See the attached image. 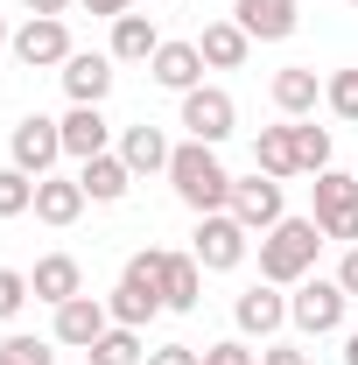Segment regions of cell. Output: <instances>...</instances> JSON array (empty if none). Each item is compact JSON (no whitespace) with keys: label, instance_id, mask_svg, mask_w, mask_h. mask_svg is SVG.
I'll list each match as a JSON object with an SVG mask.
<instances>
[{"label":"cell","instance_id":"obj_24","mask_svg":"<svg viewBox=\"0 0 358 365\" xmlns=\"http://www.w3.org/2000/svg\"><path fill=\"white\" fill-rule=\"evenodd\" d=\"M155 49H162L155 14H120V21H113V63H148Z\"/></svg>","mask_w":358,"mask_h":365},{"label":"cell","instance_id":"obj_27","mask_svg":"<svg viewBox=\"0 0 358 365\" xmlns=\"http://www.w3.org/2000/svg\"><path fill=\"white\" fill-rule=\"evenodd\" d=\"M295 155H302V176H323V169H330V127L295 120Z\"/></svg>","mask_w":358,"mask_h":365},{"label":"cell","instance_id":"obj_33","mask_svg":"<svg viewBox=\"0 0 358 365\" xmlns=\"http://www.w3.org/2000/svg\"><path fill=\"white\" fill-rule=\"evenodd\" d=\"M204 365H253V351H246L239 337H225V344H211V351H204Z\"/></svg>","mask_w":358,"mask_h":365},{"label":"cell","instance_id":"obj_11","mask_svg":"<svg viewBox=\"0 0 358 365\" xmlns=\"http://www.w3.org/2000/svg\"><path fill=\"white\" fill-rule=\"evenodd\" d=\"M232 323H239L246 337H274V330L288 323V295H281L274 281H253V288L232 302Z\"/></svg>","mask_w":358,"mask_h":365},{"label":"cell","instance_id":"obj_30","mask_svg":"<svg viewBox=\"0 0 358 365\" xmlns=\"http://www.w3.org/2000/svg\"><path fill=\"white\" fill-rule=\"evenodd\" d=\"M21 302H29V274H21V267H0V323L21 317Z\"/></svg>","mask_w":358,"mask_h":365},{"label":"cell","instance_id":"obj_9","mask_svg":"<svg viewBox=\"0 0 358 365\" xmlns=\"http://www.w3.org/2000/svg\"><path fill=\"white\" fill-rule=\"evenodd\" d=\"M225 211H232L246 232H274L281 218H288V204H281V182L260 176V169H253V176H232V204H225Z\"/></svg>","mask_w":358,"mask_h":365},{"label":"cell","instance_id":"obj_20","mask_svg":"<svg viewBox=\"0 0 358 365\" xmlns=\"http://www.w3.org/2000/svg\"><path fill=\"white\" fill-rule=\"evenodd\" d=\"M155 281H162V302L183 309V317L204 302V267H197V253H162V274H155Z\"/></svg>","mask_w":358,"mask_h":365},{"label":"cell","instance_id":"obj_35","mask_svg":"<svg viewBox=\"0 0 358 365\" xmlns=\"http://www.w3.org/2000/svg\"><path fill=\"white\" fill-rule=\"evenodd\" d=\"M260 365H310V351H295V344H267Z\"/></svg>","mask_w":358,"mask_h":365},{"label":"cell","instance_id":"obj_23","mask_svg":"<svg viewBox=\"0 0 358 365\" xmlns=\"http://www.w3.org/2000/svg\"><path fill=\"white\" fill-rule=\"evenodd\" d=\"M197 49H204V71H239V63H246V49H253V36H246L239 21H204Z\"/></svg>","mask_w":358,"mask_h":365},{"label":"cell","instance_id":"obj_17","mask_svg":"<svg viewBox=\"0 0 358 365\" xmlns=\"http://www.w3.org/2000/svg\"><path fill=\"white\" fill-rule=\"evenodd\" d=\"M56 127H63V155H71V162H91V155H106V148H113V127H106V113H98V106H71Z\"/></svg>","mask_w":358,"mask_h":365},{"label":"cell","instance_id":"obj_8","mask_svg":"<svg viewBox=\"0 0 358 365\" xmlns=\"http://www.w3.org/2000/svg\"><path fill=\"white\" fill-rule=\"evenodd\" d=\"M7 148H14V169H21V176L43 182L49 169L63 162V127H56L49 113H29V120L14 127V140H7Z\"/></svg>","mask_w":358,"mask_h":365},{"label":"cell","instance_id":"obj_37","mask_svg":"<svg viewBox=\"0 0 358 365\" xmlns=\"http://www.w3.org/2000/svg\"><path fill=\"white\" fill-rule=\"evenodd\" d=\"M91 14H106V21H120V14H127V0H85Z\"/></svg>","mask_w":358,"mask_h":365},{"label":"cell","instance_id":"obj_40","mask_svg":"<svg viewBox=\"0 0 358 365\" xmlns=\"http://www.w3.org/2000/svg\"><path fill=\"white\" fill-rule=\"evenodd\" d=\"M7 43H14V29H7V14H0V49H7Z\"/></svg>","mask_w":358,"mask_h":365},{"label":"cell","instance_id":"obj_21","mask_svg":"<svg viewBox=\"0 0 358 365\" xmlns=\"http://www.w3.org/2000/svg\"><path fill=\"white\" fill-rule=\"evenodd\" d=\"M169 155H176V148H169V134H162V127H148V120L120 134V162H127L134 176H155V169L169 176Z\"/></svg>","mask_w":358,"mask_h":365},{"label":"cell","instance_id":"obj_41","mask_svg":"<svg viewBox=\"0 0 358 365\" xmlns=\"http://www.w3.org/2000/svg\"><path fill=\"white\" fill-rule=\"evenodd\" d=\"M0 365H7V359H0Z\"/></svg>","mask_w":358,"mask_h":365},{"label":"cell","instance_id":"obj_26","mask_svg":"<svg viewBox=\"0 0 358 365\" xmlns=\"http://www.w3.org/2000/svg\"><path fill=\"white\" fill-rule=\"evenodd\" d=\"M310 190H316V218H330V211H352V204H358V176H344V169H323Z\"/></svg>","mask_w":358,"mask_h":365},{"label":"cell","instance_id":"obj_10","mask_svg":"<svg viewBox=\"0 0 358 365\" xmlns=\"http://www.w3.org/2000/svg\"><path fill=\"white\" fill-rule=\"evenodd\" d=\"M63 91H71V106H106V98H113V56H98V49H71V63H63Z\"/></svg>","mask_w":358,"mask_h":365},{"label":"cell","instance_id":"obj_15","mask_svg":"<svg viewBox=\"0 0 358 365\" xmlns=\"http://www.w3.org/2000/svg\"><path fill=\"white\" fill-rule=\"evenodd\" d=\"M148 78L162 91H197L204 85V49L197 43H162L155 56H148Z\"/></svg>","mask_w":358,"mask_h":365},{"label":"cell","instance_id":"obj_16","mask_svg":"<svg viewBox=\"0 0 358 365\" xmlns=\"http://www.w3.org/2000/svg\"><path fill=\"white\" fill-rule=\"evenodd\" d=\"M85 204H91V197H85V182H78V176H43V182H36V218L56 225V232L78 225V218H85Z\"/></svg>","mask_w":358,"mask_h":365},{"label":"cell","instance_id":"obj_25","mask_svg":"<svg viewBox=\"0 0 358 365\" xmlns=\"http://www.w3.org/2000/svg\"><path fill=\"white\" fill-rule=\"evenodd\" d=\"M140 359H148V351H140V330H127V323H113L85 351V365H140Z\"/></svg>","mask_w":358,"mask_h":365},{"label":"cell","instance_id":"obj_3","mask_svg":"<svg viewBox=\"0 0 358 365\" xmlns=\"http://www.w3.org/2000/svg\"><path fill=\"white\" fill-rule=\"evenodd\" d=\"M162 246H148V253H134L127 260V274H120V288L106 295V309H113V323H127V330H148V317H162L169 302H162Z\"/></svg>","mask_w":358,"mask_h":365},{"label":"cell","instance_id":"obj_38","mask_svg":"<svg viewBox=\"0 0 358 365\" xmlns=\"http://www.w3.org/2000/svg\"><path fill=\"white\" fill-rule=\"evenodd\" d=\"M29 14H56V21H63V14H71V0H29Z\"/></svg>","mask_w":358,"mask_h":365},{"label":"cell","instance_id":"obj_1","mask_svg":"<svg viewBox=\"0 0 358 365\" xmlns=\"http://www.w3.org/2000/svg\"><path fill=\"white\" fill-rule=\"evenodd\" d=\"M316 253H323V225L316 218H281L274 232H260V281L295 288V281L316 274Z\"/></svg>","mask_w":358,"mask_h":365},{"label":"cell","instance_id":"obj_2","mask_svg":"<svg viewBox=\"0 0 358 365\" xmlns=\"http://www.w3.org/2000/svg\"><path fill=\"white\" fill-rule=\"evenodd\" d=\"M169 182H176V197L197 218H211V211L232 204V176H225L218 148H204V140H183L176 155H169Z\"/></svg>","mask_w":358,"mask_h":365},{"label":"cell","instance_id":"obj_31","mask_svg":"<svg viewBox=\"0 0 358 365\" xmlns=\"http://www.w3.org/2000/svg\"><path fill=\"white\" fill-rule=\"evenodd\" d=\"M0 359H7V365H56V351H49L43 337H7Z\"/></svg>","mask_w":358,"mask_h":365},{"label":"cell","instance_id":"obj_29","mask_svg":"<svg viewBox=\"0 0 358 365\" xmlns=\"http://www.w3.org/2000/svg\"><path fill=\"white\" fill-rule=\"evenodd\" d=\"M323 106L358 127V71H330V78H323Z\"/></svg>","mask_w":358,"mask_h":365},{"label":"cell","instance_id":"obj_28","mask_svg":"<svg viewBox=\"0 0 358 365\" xmlns=\"http://www.w3.org/2000/svg\"><path fill=\"white\" fill-rule=\"evenodd\" d=\"M21 211H36V176H21L14 162L0 169V218H21Z\"/></svg>","mask_w":358,"mask_h":365},{"label":"cell","instance_id":"obj_14","mask_svg":"<svg viewBox=\"0 0 358 365\" xmlns=\"http://www.w3.org/2000/svg\"><path fill=\"white\" fill-rule=\"evenodd\" d=\"M232 21L253 43H288L295 36V0H232Z\"/></svg>","mask_w":358,"mask_h":365},{"label":"cell","instance_id":"obj_22","mask_svg":"<svg viewBox=\"0 0 358 365\" xmlns=\"http://www.w3.org/2000/svg\"><path fill=\"white\" fill-rule=\"evenodd\" d=\"M316 98H323V78H316L310 63H288V71H274V106H281L288 120H310Z\"/></svg>","mask_w":358,"mask_h":365},{"label":"cell","instance_id":"obj_34","mask_svg":"<svg viewBox=\"0 0 358 365\" xmlns=\"http://www.w3.org/2000/svg\"><path fill=\"white\" fill-rule=\"evenodd\" d=\"M148 365H204V359H197V344H162V351H148Z\"/></svg>","mask_w":358,"mask_h":365},{"label":"cell","instance_id":"obj_6","mask_svg":"<svg viewBox=\"0 0 358 365\" xmlns=\"http://www.w3.org/2000/svg\"><path fill=\"white\" fill-rule=\"evenodd\" d=\"M7 49H14L21 71H63V63H71V29H63L56 14H29Z\"/></svg>","mask_w":358,"mask_h":365},{"label":"cell","instance_id":"obj_18","mask_svg":"<svg viewBox=\"0 0 358 365\" xmlns=\"http://www.w3.org/2000/svg\"><path fill=\"white\" fill-rule=\"evenodd\" d=\"M78 182H85V197H91V204H120V197L134 190V169L120 162V148H106V155L78 162Z\"/></svg>","mask_w":358,"mask_h":365},{"label":"cell","instance_id":"obj_36","mask_svg":"<svg viewBox=\"0 0 358 365\" xmlns=\"http://www.w3.org/2000/svg\"><path fill=\"white\" fill-rule=\"evenodd\" d=\"M337 281H344V295H358V246H344V260H337Z\"/></svg>","mask_w":358,"mask_h":365},{"label":"cell","instance_id":"obj_19","mask_svg":"<svg viewBox=\"0 0 358 365\" xmlns=\"http://www.w3.org/2000/svg\"><path fill=\"white\" fill-rule=\"evenodd\" d=\"M253 169L274 182L302 176V155H295V120H281V127H260V140H253Z\"/></svg>","mask_w":358,"mask_h":365},{"label":"cell","instance_id":"obj_13","mask_svg":"<svg viewBox=\"0 0 358 365\" xmlns=\"http://www.w3.org/2000/svg\"><path fill=\"white\" fill-rule=\"evenodd\" d=\"M29 295H36V302H49V309H63L71 295H85V267H78L71 253H43V260H36V274H29Z\"/></svg>","mask_w":358,"mask_h":365},{"label":"cell","instance_id":"obj_4","mask_svg":"<svg viewBox=\"0 0 358 365\" xmlns=\"http://www.w3.org/2000/svg\"><path fill=\"white\" fill-rule=\"evenodd\" d=\"M344 309H352V295H344V281L330 274H310V281H295V295H288V323L302 330V337H330V330H344Z\"/></svg>","mask_w":358,"mask_h":365},{"label":"cell","instance_id":"obj_32","mask_svg":"<svg viewBox=\"0 0 358 365\" xmlns=\"http://www.w3.org/2000/svg\"><path fill=\"white\" fill-rule=\"evenodd\" d=\"M323 225V239H337V246H358V204L352 211H330V218H316Z\"/></svg>","mask_w":358,"mask_h":365},{"label":"cell","instance_id":"obj_7","mask_svg":"<svg viewBox=\"0 0 358 365\" xmlns=\"http://www.w3.org/2000/svg\"><path fill=\"white\" fill-rule=\"evenodd\" d=\"M232 127H239V106H232V91H218V85L183 91V134H190V140L218 148V140H232Z\"/></svg>","mask_w":358,"mask_h":365},{"label":"cell","instance_id":"obj_39","mask_svg":"<svg viewBox=\"0 0 358 365\" xmlns=\"http://www.w3.org/2000/svg\"><path fill=\"white\" fill-rule=\"evenodd\" d=\"M344 365H358V330H352V337H344Z\"/></svg>","mask_w":358,"mask_h":365},{"label":"cell","instance_id":"obj_12","mask_svg":"<svg viewBox=\"0 0 358 365\" xmlns=\"http://www.w3.org/2000/svg\"><path fill=\"white\" fill-rule=\"evenodd\" d=\"M106 330H113V309H106L98 295H71V302L56 309V344H78V351H91Z\"/></svg>","mask_w":358,"mask_h":365},{"label":"cell","instance_id":"obj_5","mask_svg":"<svg viewBox=\"0 0 358 365\" xmlns=\"http://www.w3.org/2000/svg\"><path fill=\"white\" fill-rule=\"evenodd\" d=\"M246 246H253V232L239 225L232 211L197 218V239H190V253H197V267H204V274H232L239 260H246Z\"/></svg>","mask_w":358,"mask_h":365},{"label":"cell","instance_id":"obj_42","mask_svg":"<svg viewBox=\"0 0 358 365\" xmlns=\"http://www.w3.org/2000/svg\"><path fill=\"white\" fill-rule=\"evenodd\" d=\"M352 7H358V0H352Z\"/></svg>","mask_w":358,"mask_h":365}]
</instances>
